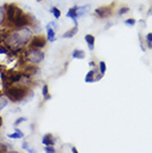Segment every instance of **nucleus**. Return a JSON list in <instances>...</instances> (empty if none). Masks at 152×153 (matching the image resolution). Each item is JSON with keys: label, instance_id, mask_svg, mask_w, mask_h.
<instances>
[{"label": "nucleus", "instance_id": "obj_1", "mask_svg": "<svg viewBox=\"0 0 152 153\" xmlns=\"http://www.w3.org/2000/svg\"><path fill=\"white\" fill-rule=\"evenodd\" d=\"M31 91L29 90V87L26 85H13L10 84L6 90H5V96L11 102H22L26 101L28 94Z\"/></svg>", "mask_w": 152, "mask_h": 153}, {"label": "nucleus", "instance_id": "obj_2", "mask_svg": "<svg viewBox=\"0 0 152 153\" xmlns=\"http://www.w3.org/2000/svg\"><path fill=\"white\" fill-rule=\"evenodd\" d=\"M22 57L27 63L39 64L44 59V52L41 49L28 47V49H25L22 52Z\"/></svg>", "mask_w": 152, "mask_h": 153}, {"label": "nucleus", "instance_id": "obj_3", "mask_svg": "<svg viewBox=\"0 0 152 153\" xmlns=\"http://www.w3.org/2000/svg\"><path fill=\"white\" fill-rule=\"evenodd\" d=\"M33 19L31 16L23 12L21 8H18L16 17L12 21V28H23V27H31Z\"/></svg>", "mask_w": 152, "mask_h": 153}, {"label": "nucleus", "instance_id": "obj_4", "mask_svg": "<svg viewBox=\"0 0 152 153\" xmlns=\"http://www.w3.org/2000/svg\"><path fill=\"white\" fill-rule=\"evenodd\" d=\"M3 7H5V10H6V18H7V21L5 22L3 26L9 23L12 27V21L15 19V17H16V13H17V10H18L19 7L17 6L16 3H5Z\"/></svg>", "mask_w": 152, "mask_h": 153}, {"label": "nucleus", "instance_id": "obj_5", "mask_svg": "<svg viewBox=\"0 0 152 153\" xmlns=\"http://www.w3.org/2000/svg\"><path fill=\"white\" fill-rule=\"evenodd\" d=\"M47 45V38H44V36H40V34H36V36H32V38L30 39L28 47L30 48H36V49H42Z\"/></svg>", "mask_w": 152, "mask_h": 153}, {"label": "nucleus", "instance_id": "obj_6", "mask_svg": "<svg viewBox=\"0 0 152 153\" xmlns=\"http://www.w3.org/2000/svg\"><path fill=\"white\" fill-rule=\"evenodd\" d=\"M22 76H23V71H16V70L8 71V81H9L10 84L20 83Z\"/></svg>", "mask_w": 152, "mask_h": 153}, {"label": "nucleus", "instance_id": "obj_7", "mask_svg": "<svg viewBox=\"0 0 152 153\" xmlns=\"http://www.w3.org/2000/svg\"><path fill=\"white\" fill-rule=\"evenodd\" d=\"M95 13L100 18V19H103V18L109 17V16L112 13V8H111V6L99 7V8H97L95 10Z\"/></svg>", "mask_w": 152, "mask_h": 153}, {"label": "nucleus", "instance_id": "obj_8", "mask_svg": "<svg viewBox=\"0 0 152 153\" xmlns=\"http://www.w3.org/2000/svg\"><path fill=\"white\" fill-rule=\"evenodd\" d=\"M97 73H98V70L95 69V70H90L86 74V78H84V81L87 83H91V82H95V81H99L100 79H102V74H99L97 76Z\"/></svg>", "mask_w": 152, "mask_h": 153}, {"label": "nucleus", "instance_id": "obj_9", "mask_svg": "<svg viewBox=\"0 0 152 153\" xmlns=\"http://www.w3.org/2000/svg\"><path fill=\"white\" fill-rule=\"evenodd\" d=\"M78 8L79 7L78 6H75L72 7V8H69V10H68V12H67V14H66V17L67 18H69V19H71L72 21H73V23H75V26H78V18H80L79 17V14H78Z\"/></svg>", "mask_w": 152, "mask_h": 153}, {"label": "nucleus", "instance_id": "obj_10", "mask_svg": "<svg viewBox=\"0 0 152 153\" xmlns=\"http://www.w3.org/2000/svg\"><path fill=\"white\" fill-rule=\"evenodd\" d=\"M7 136H8L9 139H12V140H20V139H23V138H25V133H23L20 129L16 128V129H15V132L9 133Z\"/></svg>", "mask_w": 152, "mask_h": 153}, {"label": "nucleus", "instance_id": "obj_11", "mask_svg": "<svg viewBox=\"0 0 152 153\" xmlns=\"http://www.w3.org/2000/svg\"><path fill=\"white\" fill-rule=\"evenodd\" d=\"M84 40H86V42H87V45H88V48L89 50H93L95 49V36H92V34H86L84 36Z\"/></svg>", "mask_w": 152, "mask_h": 153}, {"label": "nucleus", "instance_id": "obj_12", "mask_svg": "<svg viewBox=\"0 0 152 153\" xmlns=\"http://www.w3.org/2000/svg\"><path fill=\"white\" fill-rule=\"evenodd\" d=\"M44 145H55V138L51 133H47L42 136V141Z\"/></svg>", "mask_w": 152, "mask_h": 153}, {"label": "nucleus", "instance_id": "obj_13", "mask_svg": "<svg viewBox=\"0 0 152 153\" xmlns=\"http://www.w3.org/2000/svg\"><path fill=\"white\" fill-rule=\"evenodd\" d=\"M46 30H47V41L49 42L56 41V30L48 26H46Z\"/></svg>", "mask_w": 152, "mask_h": 153}, {"label": "nucleus", "instance_id": "obj_14", "mask_svg": "<svg viewBox=\"0 0 152 153\" xmlns=\"http://www.w3.org/2000/svg\"><path fill=\"white\" fill-rule=\"evenodd\" d=\"M72 59H78V60H82L86 58V53L83 50H80V49H75L72 51V54H71Z\"/></svg>", "mask_w": 152, "mask_h": 153}, {"label": "nucleus", "instance_id": "obj_15", "mask_svg": "<svg viewBox=\"0 0 152 153\" xmlns=\"http://www.w3.org/2000/svg\"><path fill=\"white\" fill-rule=\"evenodd\" d=\"M77 32H78V26H75L72 29H70V30H68L67 32H64V34L61 36V38H64V39L72 38V37H75V36H76Z\"/></svg>", "mask_w": 152, "mask_h": 153}, {"label": "nucleus", "instance_id": "obj_16", "mask_svg": "<svg viewBox=\"0 0 152 153\" xmlns=\"http://www.w3.org/2000/svg\"><path fill=\"white\" fill-rule=\"evenodd\" d=\"M6 21H7L6 10H5V7H3V5H2V6H0V27L5 25Z\"/></svg>", "mask_w": 152, "mask_h": 153}, {"label": "nucleus", "instance_id": "obj_17", "mask_svg": "<svg viewBox=\"0 0 152 153\" xmlns=\"http://www.w3.org/2000/svg\"><path fill=\"white\" fill-rule=\"evenodd\" d=\"M42 96H44V101H48L51 99V96L49 93V87L47 84H44L42 87Z\"/></svg>", "mask_w": 152, "mask_h": 153}, {"label": "nucleus", "instance_id": "obj_18", "mask_svg": "<svg viewBox=\"0 0 152 153\" xmlns=\"http://www.w3.org/2000/svg\"><path fill=\"white\" fill-rule=\"evenodd\" d=\"M51 13L53 14V17H55V19H59L60 17H61V11H60V9L57 8V7H52L51 8Z\"/></svg>", "mask_w": 152, "mask_h": 153}, {"label": "nucleus", "instance_id": "obj_19", "mask_svg": "<svg viewBox=\"0 0 152 153\" xmlns=\"http://www.w3.org/2000/svg\"><path fill=\"white\" fill-rule=\"evenodd\" d=\"M99 72H100V74H102V76H104V73H106V71H107V64H106V62L104 61H100L99 62Z\"/></svg>", "mask_w": 152, "mask_h": 153}, {"label": "nucleus", "instance_id": "obj_20", "mask_svg": "<svg viewBox=\"0 0 152 153\" xmlns=\"http://www.w3.org/2000/svg\"><path fill=\"white\" fill-rule=\"evenodd\" d=\"M44 152L46 153H56V149L53 145H44Z\"/></svg>", "mask_w": 152, "mask_h": 153}, {"label": "nucleus", "instance_id": "obj_21", "mask_svg": "<svg viewBox=\"0 0 152 153\" xmlns=\"http://www.w3.org/2000/svg\"><path fill=\"white\" fill-rule=\"evenodd\" d=\"M26 121H27V118H26V116H19V118L15 121L13 125H15V127H17V125H19V124H21L22 122H26Z\"/></svg>", "mask_w": 152, "mask_h": 153}, {"label": "nucleus", "instance_id": "obj_22", "mask_svg": "<svg viewBox=\"0 0 152 153\" xmlns=\"http://www.w3.org/2000/svg\"><path fill=\"white\" fill-rule=\"evenodd\" d=\"M135 19H133V18H129V19L124 20V23L127 26H129V27H133V26L135 25Z\"/></svg>", "mask_w": 152, "mask_h": 153}, {"label": "nucleus", "instance_id": "obj_23", "mask_svg": "<svg viewBox=\"0 0 152 153\" xmlns=\"http://www.w3.org/2000/svg\"><path fill=\"white\" fill-rule=\"evenodd\" d=\"M129 11V8L128 7H122L119 9V11H118V14L119 16H122V14H124V13H127Z\"/></svg>", "mask_w": 152, "mask_h": 153}, {"label": "nucleus", "instance_id": "obj_24", "mask_svg": "<svg viewBox=\"0 0 152 153\" xmlns=\"http://www.w3.org/2000/svg\"><path fill=\"white\" fill-rule=\"evenodd\" d=\"M47 26L50 27V28H52V29H55V30H57L58 29V23L56 22V21H50Z\"/></svg>", "mask_w": 152, "mask_h": 153}, {"label": "nucleus", "instance_id": "obj_25", "mask_svg": "<svg viewBox=\"0 0 152 153\" xmlns=\"http://www.w3.org/2000/svg\"><path fill=\"white\" fill-rule=\"evenodd\" d=\"M21 147H22L23 150H27V149L29 147V143H28L27 141H23V142H22V145H21Z\"/></svg>", "mask_w": 152, "mask_h": 153}, {"label": "nucleus", "instance_id": "obj_26", "mask_svg": "<svg viewBox=\"0 0 152 153\" xmlns=\"http://www.w3.org/2000/svg\"><path fill=\"white\" fill-rule=\"evenodd\" d=\"M146 41H148V42H152V32H150V33L146 34Z\"/></svg>", "mask_w": 152, "mask_h": 153}, {"label": "nucleus", "instance_id": "obj_27", "mask_svg": "<svg viewBox=\"0 0 152 153\" xmlns=\"http://www.w3.org/2000/svg\"><path fill=\"white\" fill-rule=\"evenodd\" d=\"M26 151H27V152H29V153H36V152H37L36 150H33V149H30V147H28V149L26 150Z\"/></svg>", "mask_w": 152, "mask_h": 153}, {"label": "nucleus", "instance_id": "obj_28", "mask_svg": "<svg viewBox=\"0 0 152 153\" xmlns=\"http://www.w3.org/2000/svg\"><path fill=\"white\" fill-rule=\"evenodd\" d=\"M71 151H72V152H73V153H78V150H77V149H76V147H71Z\"/></svg>", "mask_w": 152, "mask_h": 153}, {"label": "nucleus", "instance_id": "obj_29", "mask_svg": "<svg viewBox=\"0 0 152 153\" xmlns=\"http://www.w3.org/2000/svg\"><path fill=\"white\" fill-rule=\"evenodd\" d=\"M89 65H90V67H95V63L93 62V61H90V62H89Z\"/></svg>", "mask_w": 152, "mask_h": 153}, {"label": "nucleus", "instance_id": "obj_30", "mask_svg": "<svg viewBox=\"0 0 152 153\" xmlns=\"http://www.w3.org/2000/svg\"><path fill=\"white\" fill-rule=\"evenodd\" d=\"M2 122H3L2 121V118H1V115H0V128L2 127Z\"/></svg>", "mask_w": 152, "mask_h": 153}, {"label": "nucleus", "instance_id": "obj_31", "mask_svg": "<svg viewBox=\"0 0 152 153\" xmlns=\"http://www.w3.org/2000/svg\"><path fill=\"white\" fill-rule=\"evenodd\" d=\"M148 47H149V48H151V49H152V42H148Z\"/></svg>", "mask_w": 152, "mask_h": 153}, {"label": "nucleus", "instance_id": "obj_32", "mask_svg": "<svg viewBox=\"0 0 152 153\" xmlns=\"http://www.w3.org/2000/svg\"><path fill=\"white\" fill-rule=\"evenodd\" d=\"M37 2H42V1H44V0H36Z\"/></svg>", "mask_w": 152, "mask_h": 153}, {"label": "nucleus", "instance_id": "obj_33", "mask_svg": "<svg viewBox=\"0 0 152 153\" xmlns=\"http://www.w3.org/2000/svg\"><path fill=\"white\" fill-rule=\"evenodd\" d=\"M0 152H1V150H0Z\"/></svg>", "mask_w": 152, "mask_h": 153}]
</instances>
